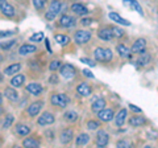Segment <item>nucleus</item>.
Here are the masks:
<instances>
[{"label":"nucleus","mask_w":158,"mask_h":148,"mask_svg":"<svg viewBox=\"0 0 158 148\" xmlns=\"http://www.w3.org/2000/svg\"><path fill=\"white\" fill-rule=\"evenodd\" d=\"M59 67H61V61H59V60H53L50 62V65H49V70H50V72H56V70H58Z\"/></svg>","instance_id":"nucleus-37"},{"label":"nucleus","mask_w":158,"mask_h":148,"mask_svg":"<svg viewBox=\"0 0 158 148\" xmlns=\"http://www.w3.org/2000/svg\"><path fill=\"white\" fill-rule=\"evenodd\" d=\"M0 81H2V76H0Z\"/></svg>","instance_id":"nucleus-51"},{"label":"nucleus","mask_w":158,"mask_h":148,"mask_svg":"<svg viewBox=\"0 0 158 148\" xmlns=\"http://www.w3.org/2000/svg\"><path fill=\"white\" fill-rule=\"evenodd\" d=\"M150 61H152V56H150L149 53H146L145 50H144V52H141L140 57L137 58V63H138L140 66H146Z\"/></svg>","instance_id":"nucleus-25"},{"label":"nucleus","mask_w":158,"mask_h":148,"mask_svg":"<svg viewBox=\"0 0 158 148\" xmlns=\"http://www.w3.org/2000/svg\"><path fill=\"white\" fill-rule=\"evenodd\" d=\"M50 82H57V83H58V78H56V77H52V78H50Z\"/></svg>","instance_id":"nucleus-48"},{"label":"nucleus","mask_w":158,"mask_h":148,"mask_svg":"<svg viewBox=\"0 0 158 148\" xmlns=\"http://www.w3.org/2000/svg\"><path fill=\"white\" fill-rule=\"evenodd\" d=\"M44 106V102L42 101H38V102H33L31 106L28 107V115L31 116V118H34V116H37L40 114V111H41V108Z\"/></svg>","instance_id":"nucleus-9"},{"label":"nucleus","mask_w":158,"mask_h":148,"mask_svg":"<svg viewBox=\"0 0 158 148\" xmlns=\"http://www.w3.org/2000/svg\"><path fill=\"white\" fill-rule=\"evenodd\" d=\"M123 4H124L125 7H129L131 9H135V11H137L140 15H142V16H144V11H142L141 6L136 2V0H123Z\"/></svg>","instance_id":"nucleus-20"},{"label":"nucleus","mask_w":158,"mask_h":148,"mask_svg":"<svg viewBox=\"0 0 158 148\" xmlns=\"http://www.w3.org/2000/svg\"><path fill=\"white\" fill-rule=\"evenodd\" d=\"M91 23H92V19H83L82 20L83 25H91Z\"/></svg>","instance_id":"nucleus-46"},{"label":"nucleus","mask_w":158,"mask_h":148,"mask_svg":"<svg viewBox=\"0 0 158 148\" xmlns=\"http://www.w3.org/2000/svg\"><path fill=\"white\" fill-rule=\"evenodd\" d=\"M129 108H131L133 112H138V114H140V112H142L141 108H140V107H137V106H135V105H129Z\"/></svg>","instance_id":"nucleus-44"},{"label":"nucleus","mask_w":158,"mask_h":148,"mask_svg":"<svg viewBox=\"0 0 158 148\" xmlns=\"http://www.w3.org/2000/svg\"><path fill=\"white\" fill-rule=\"evenodd\" d=\"M82 73H83V76L87 77V78H95V76L92 74V72H91V70H88V69H85V70H83Z\"/></svg>","instance_id":"nucleus-42"},{"label":"nucleus","mask_w":158,"mask_h":148,"mask_svg":"<svg viewBox=\"0 0 158 148\" xmlns=\"http://www.w3.org/2000/svg\"><path fill=\"white\" fill-rule=\"evenodd\" d=\"M112 33H113V37H121L123 34H124V31L120 28H117V27H112Z\"/></svg>","instance_id":"nucleus-40"},{"label":"nucleus","mask_w":158,"mask_h":148,"mask_svg":"<svg viewBox=\"0 0 158 148\" xmlns=\"http://www.w3.org/2000/svg\"><path fill=\"white\" fill-rule=\"evenodd\" d=\"M4 95H6L7 99L11 101V102H17L19 101V93L15 87H6Z\"/></svg>","instance_id":"nucleus-15"},{"label":"nucleus","mask_w":158,"mask_h":148,"mask_svg":"<svg viewBox=\"0 0 158 148\" xmlns=\"http://www.w3.org/2000/svg\"><path fill=\"white\" fill-rule=\"evenodd\" d=\"M98 36L99 38L104 41H110L113 38V33H112V29L111 28H103V29H99L98 31Z\"/></svg>","instance_id":"nucleus-18"},{"label":"nucleus","mask_w":158,"mask_h":148,"mask_svg":"<svg viewBox=\"0 0 158 148\" xmlns=\"http://www.w3.org/2000/svg\"><path fill=\"white\" fill-rule=\"evenodd\" d=\"M15 44H16V40H9L7 42H0V49H3V50H9Z\"/></svg>","instance_id":"nucleus-35"},{"label":"nucleus","mask_w":158,"mask_h":148,"mask_svg":"<svg viewBox=\"0 0 158 148\" xmlns=\"http://www.w3.org/2000/svg\"><path fill=\"white\" fill-rule=\"evenodd\" d=\"M63 118H65V120L66 122H75L78 119V114H77V111H74V110H70V111H66L65 112V115H63Z\"/></svg>","instance_id":"nucleus-34"},{"label":"nucleus","mask_w":158,"mask_h":148,"mask_svg":"<svg viewBox=\"0 0 158 148\" xmlns=\"http://www.w3.org/2000/svg\"><path fill=\"white\" fill-rule=\"evenodd\" d=\"M0 11L6 17H13L16 15V11L12 4H9L7 0H0Z\"/></svg>","instance_id":"nucleus-6"},{"label":"nucleus","mask_w":158,"mask_h":148,"mask_svg":"<svg viewBox=\"0 0 158 148\" xmlns=\"http://www.w3.org/2000/svg\"><path fill=\"white\" fill-rule=\"evenodd\" d=\"M44 40V33L42 32H38V33H34L29 37V41H33V42H40Z\"/></svg>","instance_id":"nucleus-36"},{"label":"nucleus","mask_w":158,"mask_h":148,"mask_svg":"<svg viewBox=\"0 0 158 148\" xmlns=\"http://www.w3.org/2000/svg\"><path fill=\"white\" fill-rule=\"evenodd\" d=\"M99 126H100V123L96 122V120H90V122L87 123V128H88L90 131H92V130H98Z\"/></svg>","instance_id":"nucleus-39"},{"label":"nucleus","mask_w":158,"mask_h":148,"mask_svg":"<svg viewBox=\"0 0 158 148\" xmlns=\"http://www.w3.org/2000/svg\"><path fill=\"white\" fill-rule=\"evenodd\" d=\"M27 91L28 93H31L32 95H41V93H42V86H41V83H38V82H31L29 85H27Z\"/></svg>","instance_id":"nucleus-13"},{"label":"nucleus","mask_w":158,"mask_h":148,"mask_svg":"<svg viewBox=\"0 0 158 148\" xmlns=\"http://www.w3.org/2000/svg\"><path fill=\"white\" fill-rule=\"evenodd\" d=\"M98 118L103 122H110L113 119V110L112 108H103V110L98 111Z\"/></svg>","instance_id":"nucleus-12"},{"label":"nucleus","mask_w":158,"mask_h":148,"mask_svg":"<svg viewBox=\"0 0 158 148\" xmlns=\"http://www.w3.org/2000/svg\"><path fill=\"white\" fill-rule=\"evenodd\" d=\"M117 147L128 148V147H131V143H129V141H127V140H121V141H118V143H117Z\"/></svg>","instance_id":"nucleus-43"},{"label":"nucleus","mask_w":158,"mask_h":148,"mask_svg":"<svg viewBox=\"0 0 158 148\" xmlns=\"http://www.w3.org/2000/svg\"><path fill=\"white\" fill-rule=\"evenodd\" d=\"M0 62H3V56L2 54H0Z\"/></svg>","instance_id":"nucleus-50"},{"label":"nucleus","mask_w":158,"mask_h":148,"mask_svg":"<svg viewBox=\"0 0 158 148\" xmlns=\"http://www.w3.org/2000/svg\"><path fill=\"white\" fill-rule=\"evenodd\" d=\"M61 11H62V3L59 2V0H53L50 3V6H49V9L45 15V19L48 21H52L58 16V13Z\"/></svg>","instance_id":"nucleus-2"},{"label":"nucleus","mask_w":158,"mask_h":148,"mask_svg":"<svg viewBox=\"0 0 158 148\" xmlns=\"http://www.w3.org/2000/svg\"><path fill=\"white\" fill-rule=\"evenodd\" d=\"M54 38H56V41L57 44H59L61 46H66L69 42H70V37L66 36V34H61V33H58L54 36Z\"/></svg>","instance_id":"nucleus-28"},{"label":"nucleus","mask_w":158,"mask_h":148,"mask_svg":"<svg viewBox=\"0 0 158 148\" xmlns=\"http://www.w3.org/2000/svg\"><path fill=\"white\" fill-rule=\"evenodd\" d=\"M54 120H56V118H54V115L52 114V112H44L42 115L38 116L37 119V123L38 126H50L54 123Z\"/></svg>","instance_id":"nucleus-8"},{"label":"nucleus","mask_w":158,"mask_h":148,"mask_svg":"<svg viewBox=\"0 0 158 148\" xmlns=\"http://www.w3.org/2000/svg\"><path fill=\"white\" fill-rule=\"evenodd\" d=\"M145 123V118L144 116H140V115H136V116H133L129 119V124L132 127H140L142 126Z\"/></svg>","instance_id":"nucleus-30"},{"label":"nucleus","mask_w":158,"mask_h":148,"mask_svg":"<svg viewBox=\"0 0 158 148\" xmlns=\"http://www.w3.org/2000/svg\"><path fill=\"white\" fill-rule=\"evenodd\" d=\"M25 83V76L24 74H15V77L11 80L12 87H21Z\"/></svg>","instance_id":"nucleus-23"},{"label":"nucleus","mask_w":158,"mask_h":148,"mask_svg":"<svg viewBox=\"0 0 158 148\" xmlns=\"http://www.w3.org/2000/svg\"><path fill=\"white\" fill-rule=\"evenodd\" d=\"M31 132V127L27 124H16L15 127V134L19 136H27Z\"/></svg>","instance_id":"nucleus-24"},{"label":"nucleus","mask_w":158,"mask_h":148,"mask_svg":"<svg viewBox=\"0 0 158 148\" xmlns=\"http://www.w3.org/2000/svg\"><path fill=\"white\" fill-rule=\"evenodd\" d=\"M116 50L118 53V56L123 57V58H128L131 57V49H128L125 45H123V44H118V45L116 46Z\"/></svg>","instance_id":"nucleus-27"},{"label":"nucleus","mask_w":158,"mask_h":148,"mask_svg":"<svg viewBox=\"0 0 158 148\" xmlns=\"http://www.w3.org/2000/svg\"><path fill=\"white\" fill-rule=\"evenodd\" d=\"M71 11L75 15H79V16H83V15L88 13V9L86 8V6H83L81 3H74L71 6Z\"/></svg>","instance_id":"nucleus-21"},{"label":"nucleus","mask_w":158,"mask_h":148,"mask_svg":"<svg viewBox=\"0 0 158 148\" xmlns=\"http://www.w3.org/2000/svg\"><path fill=\"white\" fill-rule=\"evenodd\" d=\"M106 105H107V102L103 99V98H99V99H96L95 102L92 103V111H95V112L100 111V110H103V108L106 107Z\"/></svg>","instance_id":"nucleus-31"},{"label":"nucleus","mask_w":158,"mask_h":148,"mask_svg":"<svg viewBox=\"0 0 158 148\" xmlns=\"http://www.w3.org/2000/svg\"><path fill=\"white\" fill-rule=\"evenodd\" d=\"M91 36L92 34L90 31H83V29H81V31L75 32V34H74V40H75L77 44H79V45H83V44L90 41Z\"/></svg>","instance_id":"nucleus-4"},{"label":"nucleus","mask_w":158,"mask_h":148,"mask_svg":"<svg viewBox=\"0 0 158 148\" xmlns=\"http://www.w3.org/2000/svg\"><path fill=\"white\" fill-rule=\"evenodd\" d=\"M45 44H46V49L49 53H52V48H50V42H49V40H45Z\"/></svg>","instance_id":"nucleus-47"},{"label":"nucleus","mask_w":158,"mask_h":148,"mask_svg":"<svg viewBox=\"0 0 158 148\" xmlns=\"http://www.w3.org/2000/svg\"><path fill=\"white\" fill-rule=\"evenodd\" d=\"M23 146L24 147H28V148H37L40 146V141L37 139H34V137H27V139L23 140Z\"/></svg>","instance_id":"nucleus-29"},{"label":"nucleus","mask_w":158,"mask_h":148,"mask_svg":"<svg viewBox=\"0 0 158 148\" xmlns=\"http://www.w3.org/2000/svg\"><path fill=\"white\" fill-rule=\"evenodd\" d=\"M69 102H70L69 97L66 94H63V93H53L50 95V103L56 107L65 108L69 105Z\"/></svg>","instance_id":"nucleus-1"},{"label":"nucleus","mask_w":158,"mask_h":148,"mask_svg":"<svg viewBox=\"0 0 158 148\" xmlns=\"http://www.w3.org/2000/svg\"><path fill=\"white\" fill-rule=\"evenodd\" d=\"M145 48H146V40L145 38H138V40H136L135 44L132 45L131 52L132 53H141V52L145 50Z\"/></svg>","instance_id":"nucleus-14"},{"label":"nucleus","mask_w":158,"mask_h":148,"mask_svg":"<svg viewBox=\"0 0 158 148\" xmlns=\"http://www.w3.org/2000/svg\"><path fill=\"white\" fill-rule=\"evenodd\" d=\"M34 52H37V46L31 45V44H24L19 48V54L20 56H28V54H32Z\"/></svg>","instance_id":"nucleus-16"},{"label":"nucleus","mask_w":158,"mask_h":148,"mask_svg":"<svg viewBox=\"0 0 158 148\" xmlns=\"http://www.w3.org/2000/svg\"><path fill=\"white\" fill-rule=\"evenodd\" d=\"M88 141H90V135H87V134H81V135L77 137L75 144H77L78 147H82V146H86Z\"/></svg>","instance_id":"nucleus-32"},{"label":"nucleus","mask_w":158,"mask_h":148,"mask_svg":"<svg viewBox=\"0 0 158 148\" xmlns=\"http://www.w3.org/2000/svg\"><path fill=\"white\" fill-rule=\"evenodd\" d=\"M11 34H15V31H9V32H0V37H7V36H11Z\"/></svg>","instance_id":"nucleus-45"},{"label":"nucleus","mask_w":158,"mask_h":148,"mask_svg":"<svg viewBox=\"0 0 158 148\" xmlns=\"http://www.w3.org/2000/svg\"><path fill=\"white\" fill-rule=\"evenodd\" d=\"M108 141H110V135H108V132L104 131V130H100L98 132V135H96V144H98V147H106L108 144Z\"/></svg>","instance_id":"nucleus-10"},{"label":"nucleus","mask_w":158,"mask_h":148,"mask_svg":"<svg viewBox=\"0 0 158 148\" xmlns=\"http://www.w3.org/2000/svg\"><path fill=\"white\" fill-rule=\"evenodd\" d=\"M45 4H46V0H33V6H34V8H36L37 11L44 9Z\"/></svg>","instance_id":"nucleus-38"},{"label":"nucleus","mask_w":158,"mask_h":148,"mask_svg":"<svg viewBox=\"0 0 158 148\" xmlns=\"http://www.w3.org/2000/svg\"><path fill=\"white\" fill-rule=\"evenodd\" d=\"M13 122H15L13 115H12V114H7V115H6V118H4V120H3L2 127L4 128V130H8V128L13 124Z\"/></svg>","instance_id":"nucleus-33"},{"label":"nucleus","mask_w":158,"mask_h":148,"mask_svg":"<svg viewBox=\"0 0 158 148\" xmlns=\"http://www.w3.org/2000/svg\"><path fill=\"white\" fill-rule=\"evenodd\" d=\"M59 73H61V76L63 78H66V80H71V78L75 77L77 70H75V67H74L73 65H70V63H65V65H62L61 69H59Z\"/></svg>","instance_id":"nucleus-5"},{"label":"nucleus","mask_w":158,"mask_h":148,"mask_svg":"<svg viewBox=\"0 0 158 148\" xmlns=\"http://www.w3.org/2000/svg\"><path fill=\"white\" fill-rule=\"evenodd\" d=\"M94 56H95L96 61H111L113 53L108 48H96L95 52H94Z\"/></svg>","instance_id":"nucleus-3"},{"label":"nucleus","mask_w":158,"mask_h":148,"mask_svg":"<svg viewBox=\"0 0 158 148\" xmlns=\"http://www.w3.org/2000/svg\"><path fill=\"white\" fill-rule=\"evenodd\" d=\"M127 114H128V112H127L125 108H121V110L117 112V115H116V118H115V122H116V126H117V127H121V126L125 123Z\"/></svg>","instance_id":"nucleus-26"},{"label":"nucleus","mask_w":158,"mask_h":148,"mask_svg":"<svg viewBox=\"0 0 158 148\" xmlns=\"http://www.w3.org/2000/svg\"><path fill=\"white\" fill-rule=\"evenodd\" d=\"M0 111H2V94H0Z\"/></svg>","instance_id":"nucleus-49"},{"label":"nucleus","mask_w":158,"mask_h":148,"mask_svg":"<svg viewBox=\"0 0 158 148\" xmlns=\"http://www.w3.org/2000/svg\"><path fill=\"white\" fill-rule=\"evenodd\" d=\"M108 17H110L111 20H113L115 23H117V24H121V25H125V27H129V25H131V21L125 20V19H123L120 15L116 13V12H110Z\"/></svg>","instance_id":"nucleus-19"},{"label":"nucleus","mask_w":158,"mask_h":148,"mask_svg":"<svg viewBox=\"0 0 158 148\" xmlns=\"http://www.w3.org/2000/svg\"><path fill=\"white\" fill-rule=\"evenodd\" d=\"M77 91H78V94H81L82 97H90L91 93H92L90 85H87L86 82L79 83V85L77 86Z\"/></svg>","instance_id":"nucleus-17"},{"label":"nucleus","mask_w":158,"mask_h":148,"mask_svg":"<svg viewBox=\"0 0 158 148\" xmlns=\"http://www.w3.org/2000/svg\"><path fill=\"white\" fill-rule=\"evenodd\" d=\"M58 24H59V27H62V28H73V27H75V24H77V19L70 16V15H62L58 20Z\"/></svg>","instance_id":"nucleus-7"},{"label":"nucleus","mask_w":158,"mask_h":148,"mask_svg":"<svg viewBox=\"0 0 158 148\" xmlns=\"http://www.w3.org/2000/svg\"><path fill=\"white\" fill-rule=\"evenodd\" d=\"M81 62H83V63H86V65H90L91 67H94V66H95V65H96V63H95V62H94V61H91V60H90V58H85V57H82V58H81Z\"/></svg>","instance_id":"nucleus-41"},{"label":"nucleus","mask_w":158,"mask_h":148,"mask_svg":"<svg viewBox=\"0 0 158 148\" xmlns=\"http://www.w3.org/2000/svg\"><path fill=\"white\" fill-rule=\"evenodd\" d=\"M73 137H74L73 128H65V130L61 132V135H59V140H61L62 144H69V143L73 140Z\"/></svg>","instance_id":"nucleus-11"},{"label":"nucleus","mask_w":158,"mask_h":148,"mask_svg":"<svg viewBox=\"0 0 158 148\" xmlns=\"http://www.w3.org/2000/svg\"><path fill=\"white\" fill-rule=\"evenodd\" d=\"M20 69H21V63L20 62L12 63V65H9L4 69V74L6 76H15V74H17L20 72Z\"/></svg>","instance_id":"nucleus-22"}]
</instances>
